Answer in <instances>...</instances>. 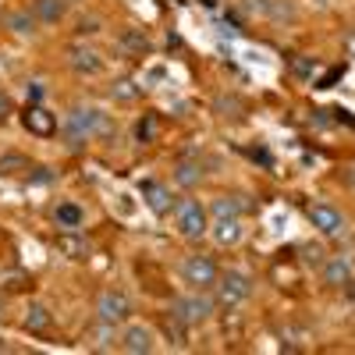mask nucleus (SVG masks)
Returning a JSON list of instances; mask_svg holds the SVG:
<instances>
[{
  "label": "nucleus",
  "mask_w": 355,
  "mask_h": 355,
  "mask_svg": "<svg viewBox=\"0 0 355 355\" xmlns=\"http://www.w3.org/2000/svg\"><path fill=\"white\" fill-rule=\"evenodd\" d=\"M96 135H110V121L100 107H89V103H78L71 107V114L64 117V139H68V150H82L89 139Z\"/></svg>",
  "instance_id": "obj_1"
},
{
  "label": "nucleus",
  "mask_w": 355,
  "mask_h": 355,
  "mask_svg": "<svg viewBox=\"0 0 355 355\" xmlns=\"http://www.w3.org/2000/svg\"><path fill=\"white\" fill-rule=\"evenodd\" d=\"M174 227L189 242L202 239V234H206V210H202V202H196V199H182V202H178L174 206Z\"/></svg>",
  "instance_id": "obj_2"
},
{
  "label": "nucleus",
  "mask_w": 355,
  "mask_h": 355,
  "mask_svg": "<svg viewBox=\"0 0 355 355\" xmlns=\"http://www.w3.org/2000/svg\"><path fill=\"white\" fill-rule=\"evenodd\" d=\"M182 277H185V284H192V288L206 291V288H214V284H217L220 266H217V259H214V256L196 252V256H189V259L182 263Z\"/></svg>",
  "instance_id": "obj_3"
},
{
  "label": "nucleus",
  "mask_w": 355,
  "mask_h": 355,
  "mask_svg": "<svg viewBox=\"0 0 355 355\" xmlns=\"http://www.w3.org/2000/svg\"><path fill=\"white\" fill-rule=\"evenodd\" d=\"M217 302L220 306H227V309H234V306H242L245 299H249V291H252V281L242 274V270H224L220 277H217Z\"/></svg>",
  "instance_id": "obj_4"
},
{
  "label": "nucleus",
  "mask_w": 355,
  "mask_h": 355,
  "mask_svg": "<svg viewBox=\"0 0 355 355\" xmlns=\"http://www.w3.org/2000/svg\"><path fill=\"white\" fill-rule=\"evenodd\" d=\"M214 309H217V302L210 299V295H206V291H199L196 288V295H182V299H178L174 302V316H182L185 323H189V327H196V323H206V320H210L214 316Z\"/></svg>",
  "instance_id": "obj_5"
},
{
  "label": "nucleus",
  "mask_w": 355,
  "mask_h": 355,
  "mask_svg": "<svg viewBox=\"0 0 355 355\" xmlns=\"http://www.w3.org/2000/svg\"><path fill=\"white\" fill-rule=\"evenodd\" d=\"M132 316V299L121 291V288H107L100 291V299H96V320L110 323V327H117L121 320Z\"/></svg>",
  "instance_id": "obj_6"
},
{
  "label": "nucleus",
  "mask_w": 355,
  "mask_h": 355,
  "mask_svg": "<svg viewBox=\"0 0 355 355\" xmlns=\"http://www.w3.org/2000/svg\"><path fill=\"white\" fill-rule=\"evenodd\" d=\"M139 192H142L146 206H150V210H153L157 217H171V214H174V206H178V199H174V192H171L167 185L153 182V178H146V182L139 185Z\"/></svg>",
  "instance_id": "obj_7"
},
{
  "label": "nucleus",
  "mask_w": 355,
  "mask_h": 355,
  "mask_svg": "<svg viewBox=\"0 0 355 355\" xmlns=\"http://www.w3.org/2000/svg\"><path fill=\"white\" fill-rule=\"evenodd\" d=\"M306 217H309L313 227H320V234H341V227H345L341 214L334 210V206H327V202H309Z\"/></svg>",
  "instance_id": "obj_8"
},
{
  "label": "nucleus",
  "mask_w": 355,
  "mask_h": 355,
  "mask_svg": "<svg viewBox=\"0 0 355 355\" xmlns=\"http://www.w3.org/2000/svg\"><path fill=\"white\" fill-rule=\"evenodd\" d=\"M121 348L132 352V355H150L157 345H153V331L142 327V323H132V327L121 331Z\"/></svg>",
  "instance_id": "obj_9"
},
{
  "label": "nucleus",
  "mask_w": 355,
  "mask_h": 355,
  "mask_svg": "<svg viewBox=\"0 0 355 355\" xmlns=\"http://www.w3.org/2000/svg\"><path fill=\"white\" fill-rule=\"evenodd\" d=\"M68 64L78 71V75H96L103 68V57L93 50V46H71L68 50Z\"/></svg>",
  "instance_id": "obj_10"
},
{
  "label": "nucleus",
  "mask_w": 355,
  "mask_h": 355,
  "mask_svg": "<svg viewBox=\"0 0 355 355\" xmlns=\"http://www.w3.org/2000/svg\"><path fill=\"white\" fill-rule=\"evenodd\" d=\"M21 125L33 132V135H43V139H50L53 132H57V121H53V114H46L43 107H28L25 114H21Z\"/></svg>",
  "instance_id": "obj_11"
},
{
  "label": "nucleus",
  "mask_w": 355,
  "mask_h": 355,
  "mask_svg": "<svg viewBox=\"0 0 355 355\" xmlns=\"http://www.w3.org/2000/svg\"><path fill=\"white\" fill-rule=\"evenodd\" d=\"M242 234H245L242 217H214V239L220 245H239Z\"/></svg>",
  "instance_id": "obj_12"
},
{
  "label": "nucleus",
  "mask_w": 355,
  "mask_h": 355,
  "mask_svg": "<svg viewBox=\"0 0 355 355\" xmlns=\"http://www.w3.org/2000/svg\"><path fill=\"white\" fill-rule=\"evenodd\" d=\"M323 281L331 288H345L352 281V263L348 256H334V259H323Z\"/></svg>",
  "instance_id": "obj_13"
},
{
  "label": "nucleus",
  "mask_w": 355,
  "mask_h": 355,
  "mask_svg": "<svg viewBox=\"0 0 355 355\" xmlns=\"http://www.w3.org/2000/svg\"><path fill=\"white\" fill-rule=\"evenodd\" d=\"M36 15V21H46V25H53V21H61L64 18V11H68V0H36L33 8H28Z\"/></svg>",
  "instance_id": "obj_14"
},
{
  "label": "nucleus",
  "mask_w": 355,
  "mask_h": 355,
  "mask_svg": "<svg viewBox=\"0 0 355 355\" xmlns=\"http://www.w3.org/2000/svg\"><path fill=\"white\" fill-rule=\"evenodd\" d=\"M202 164H196V160H178V167H174V178H178V185H182V189H196L199 182H202Z\"/></svg>",
  "instance_id": "obj_15"
},
{
  "label": "nucleus",
  "mask_w": 355,
  "mask_h": 355,
  "mask_svg": "<svg viewBox=\"0 0 355 355\" xmlns=\"http://www.w3.org/2000/svg\"><path fill=\"white\" fill-rule=\"evenodd\" d=\"M245 210H249V202L234 199V196H217L210 202V217H242Z\"/></svg>",
  "instance_id": "obj_16"
},
{
  "label": "nucleus",
  "mask_w": 355,
  "mask_h": 355,
  "mask_svg": "<svg viewBox=\"0 0 355 355\" xmlns=\"http://www.w3.org/2000/svg\"><path fill=\"white\" fill-rule=\"evenodd\" d=\"M117 46H121L125 53H132V57H139V53L150 50V40H146L142 28H125V33L117 36Z\"/></svg>",
  "instance_id": "obj_17"
},
{
  "label": "nucleus",
  "mask_w": 355,
  "mask_h": 355,
  "mask_svg": "<svg viewBox=\"0 0 355 355\" xmlns=\"http://www.w3.org/2000/svg\"><path fill=\"white\" fill-rule=\"evenodd\" d=\"M25 331H28V334H43V331H50V309L40 306V302L28 306V309H25Z\"/></svg>",
  "instance_id": "obj_18"
},
{
  "label": "nucleus",
  "mask_w": 355,
  "mask_h": 355,
  "mask_svg": "<svg viewBox=\"0 0 355 355\" xmlns=\"http://www.w3.org/2000/svg\"><path fill=\"white\" fill-rule=\"evenodd\" d=\"M57 245H61V252H64V256H71V259H85V252H89L85 239H78L75 227H68V231L61 234V239H57Z\"/></svg>",
  "instance_id": "obj_19"
},
{
  "label": "nucleus",
  "mask_w": 355,
  "mask_h": 355,
  "mask_svg": "<svg viewBox=\"0 0 355 355\" xmlns=\"http://www.w3.org/2000/svg\"><path fill=\"white\" fill-rule=\"evenodd\" d=\"M8 28H15L18 36L36 33V15H33V11H11V15H8Z\"/></svg>",
  "instance_id": "obj_20"
},
{
  "label": "nucleus",
  "mask_w": 355,
  "mask_h": 355,
  "mask_svg": "<svg viewBox=\"0 0 355 355\" xmlns=\"http://www.w3.org/2000/svg\"><path fill=\"white\" fill-rule=\"evenodd\" d=\"M185 327H189V323H185L182 316H174V313L164 316V331L171 334V341H174L178 348H185Z\"/></svg>",
  "instance_id": "obj_21"
},
{
  "label": "nucleus",
  "mask_w": 355,
  "mask_h": 355,
  "mask_svg": "<svg viewBox=\"0 0 355 355\" xmlns=\"http://www.w3.org/2000/svg\"><path fill=\"white\" fill-rule=\"evenodd\" d=\"M53 217H57V224H61V227H78L82 224V210H78L75 202H61L53 210Z\"/></svg>",
  "instance_id": "obj_22"
},
{
  "label": "nucleus",
  "mask_w": 355,
  "mask_h": 355,
  "mask_svg": "<svg viewBox=\"0 0 355 355\" xmlns=\"http://www.w3.org/2000/svg\"><path fill=\"white\" fill-rule=\"evenodd\" d=\"M157 132H160V121H157L153 114H146L142 121L135 125V139H139V142H153V139H157Z\"/></svg>",
  "instance_id": "obj_23"
},
{
  "label": "nucleus",
  "mask_w": 355,
  "mask_h": 355,
  "mask_svg": "<svg viewBox=\"0 0 355 355\" xmlns=\"http://www.w3.org/2000/svg\"><path fill=\"white\" fill-rule=\"evenodd\" d=\"M18 171H33V164H28V157H21V153H11V157H4L0 160V174H18Z\"/></svg>",
  "instance_id": "obj_24"
},
{
  "label": "nucleus",
  "mask_w": 355,
  "mask_h": 355,
  "mask_svg": "<svg viewBox=\"0 0 355 355\" xmlns=\"http://www.w3.org/2000/svg\"><path fill=\"white\" fill-rule=\"evenodd\" d=\"M214 110L220 114V117H242V100H231V96H220L217 103H214Z\"/></svg>",
  "instance_id": "obj_25"
},
{
  "label": "nucleus",
  "mask_w": 355,
  "mask_h": 355,
  "mask_svg": "<svg viewBox=\"0 0 355 355\" xmlns=\"http://www.w3.org/2000/svg\"><path fill=\"white\" fill-rule=\"evenodd\" d=\"M114 100H121V103H132V100H139V89L125 78V82H114Z\"/></svg>",
  "instance_id": "obj_26"
},
{
  "label": "nucleus",
  "mask_w": 355,
  "mask_h": 355,
  "mask_svg": "<svg viewBox=\"0 0 355 355\" xmlns=\"http://www.w3.org/2000/svg\"><path fill=\"white\" fill-rule=\"evenodd\" d=\"M50 182H53L50 167H33V174H28V185H50Z\"/></svg>",
  "instance_id": "obj_27"
},
{
  "label": "nucleus",
  "mask_w": 355,
  "mask_h": 355,
  "mask_svg": "<svg viewBox=\"0 0 355 355\" xmlns=\"http://www.w3.org/2000/svg\"><path fill=\"white\" fill-rule=\"evenodd\" d=\"M43 96H46V89H43L40 82H28V103L40 107V103H43Z\"/></svg>",
  "instance_id": "obj_28"
},
{
  "label": "nucleus",
  "mask_w": 355,
  "mask_h": 355,
  "mask_svg": "<svg viewBox=\"0 0 355 355\" xmlns=\"http://www.w3.org/2000/svg\"><path fill=\"white\" fill-rule=\"evenodd\" d=\"M302 252H306V263L323 266V249H316V245H302Z\"/></svg>",
  "instance_id": "obj_29"
},
{
  "label": "nucleus",
  "mask_w": 355,
  "mask_h": 355,
  "mask_svg": "<svg viewBox=\"0 0 355 355\" xmlns=\"http://www.w3.org/2000/svg\"><path fill=\"white\" fill-rule=\"evenodd\" d=\"M291 71H295V75H309V71H313V61H309V57H295Z\"/></svg>",
  "instance_id": "obj_30"
},
{
  "label": "nucleus",
  "mask_w": 355,
  "mask_h": 355,
  "mask_svg": "<svg viewBox=\"0 0 355 355\" xmlns=\"http://www.w3.org/2000/svg\"><path fill=\"white\" fill-rule=\"evenodd\" d=\"M245 8H249V11H263V15H266V11H270V0H245Z\"/></svg>",
  "instance_id": "obj_31"
},
{
  "label": "nucleus",
  "mask_w": 355,
  "mask_h": 355,
  "mask_svg": "<svg viewBox=\"0 0 355 355\" xmlns=\"http://www.w3.org/2000/svg\"><path fill=\"white\" fill-rule=\"evenodd\" d=\"M8 281H11V284H8V288H11V291H21V288H28V284H25V281H28V277H25V274H11V277H8Z\"/></svg>",
  "instance_id": "obj_32"
},
{
  "label": "nucleus",
  "mask_w": 355,
  "mask_h": 355,
  "mask_svg": "<svg viewBox=\"0 0 355 355\" xmlns=\"http://www.w3.org/2000/svg\"><path fill=\"white\" fill-rule=\"evenodd\" d=\"M8 110H11V96L4 93V89H0V121L8 117Z\"/></svg>",
  "instance_id": "obj_33"
},
{
  "label": "nucleus",
  "mask_w": 355,
  "mask_h": 355,
  "mask_svg": "<svg viewBox=\"0 0 355 355\" xmlns=\"http://www.w3.org/2000/svg\"><path fill=\"white\" fill-rule=\"evenodd\" d=\"M96 28H100V21H82L78 33H85V36H89V33H96Z\"/></svg>",
  "instance_id": "obj_34"
},
{
  "label": "nucleus",
  "mask_w": 355,
  "mask_h": 355,
  "mask_svg": "<svg viewBox=\"0 0 355 355\" xmlns=\"http://www.w3.org/2000/svg\"><path fill=\"white\" fill-rule=\"evenodd\" d=\"M345 178H348V182H352V185H355V167H352V171H348V174H345Z\"/></svg>",
  "instance_id": "obj_35"
},
{
  "label": "nucleus",
  "mask_w": 355,
  "mask_h": 355,
  "mask_svg": "<svg viewBox=\"0 0 355 355\" xmlns=\"http://www.w3.org/2000/svg\"><path fill=\"white\" fill-rule=\"evenodd\" d=\"M348 46H352V50H355V33H352V36H348Z\"/></svg>",
  "instance_id": "obj_36"
},
{
  "label": "nucleus",
  "mask_w": 355,
  "mask_h": 355,
  "mask_svg": "<svg viewBox=\"0 0 355 355\" xmlns=\"http://www.w3.org/2000/svg\"><path fill=\"white\" fill-rule=\"evenodd\" d=\"M0 309H4V302H0Z\"/></svg>",
  "instance_id": "obj_37"
}]
</instances>
